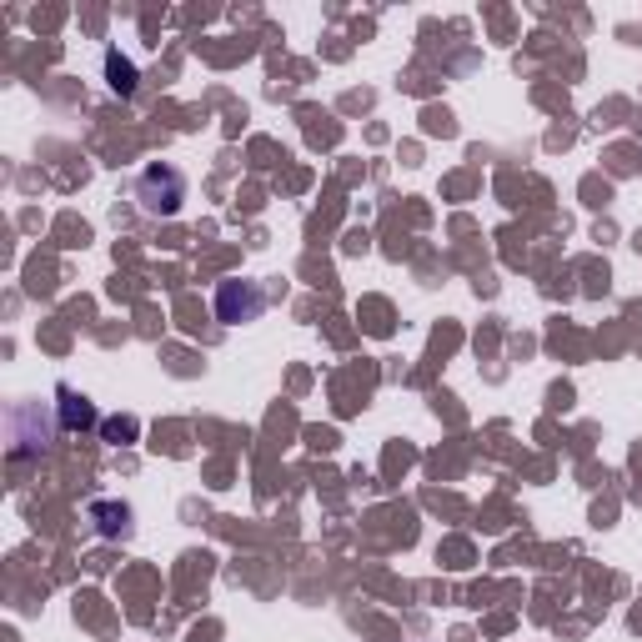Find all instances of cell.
Here are the masks:
<instances>
[{
	"label": "cell",
	"instance_id": "cell-1",
	"mask_svg": "<svg viewBox=\"0 0 642 642\" xmlns=\"http://www.w3.org/2000/svg\"><path fill=\"white\" fill-rule=\"evenodd\" d=\"M136 201H141V211L146 216H176L181 211V201H186V176L176 171V166H146L141 171V181H136Z\"/></svg>",
	"mask_w": 642,
	"mask_h": 642
},
{
	"label": "cell",
	"instance_id": "cell-6",
	"mask_svg": "<svg viewBox=\"0 0 642 642\" xmlns=\"http://www.w3.org/2000/svg\"><path fill=\"white\" fill-rule=\"evenodd\" d=\"M106 437H111V442H121V437H136V422H131V417H116V422H106Z\"/></svg>",
	"mask_w": 642,
	"mask_h": 642
},
{
	"label": "cell",
	"instance_id": "cell-4",
	"mask_svg": "<svg viewBox=\"0 0 642 642\" xmlns=\"http://www.w3.org/2000/svg\"><path fill=\"white\" fill-rule=\"evenodd\" d=\"M61 422H66V427H91V422H96V407L81 402L71 387H61Z\"/></svg>",
	"mask_w": 642,
	"mask_h": 642
},
{
	"label": "cell",
	"instance_id": "cell-3",
	"mask_svg": "<svg viewBox=\"0 0 642 642\" xmlns=\"http://www.w3.org/2000/svg\"><path fill=\"white\" fill-rule=\"evenodd\" d=\"M91 517H96L101 537H126L131 532V507L126 502H91Z\"/></svg>",
	"mask_w": 642,
	"mask_h": 642
},
{
	"label": "cell",
	"instance_id": "cell-2",
	"mask_svg": "<svg viewBox=\"0 0 642 642\" xmlns=\"http://www.w3.org/2000/svg\"><path fill=\"white\" fill-rule=\"evenodd\" d=\"M261 311H266V291L256 281H221L216 286V321H226V327L256 321Z\"/></svg>",
	"mask_w": 642,
	"mask_h": 642
},
{
	"label": "cell",
	"instance_id": "cell-5",
	"mask_svg": "<svg viewBox=\"0 0 642 642\" xmlns=\"http://www.w3.org/2000/svg\"><path fill=\"white\" fill-rule=\"evenodd\" d=\"M106 76H111V91H116V96H131V91H136V66H131L126 56H116V51L106 56Z\"/></svg>",
	"mask_w": 642,
	"mask_h": 642
}]
</instances>
